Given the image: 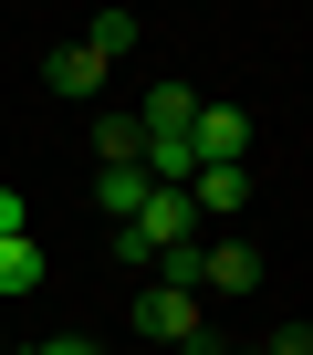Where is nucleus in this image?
<instances>
[{"mask_svg":"<svg viewBox=\"0 0 313 355\" xmlns=\"http://www.w3.org/2000/svg\"><path fill=\"white\" fill-rule=\"evenodd\" d=\"M136 334H146V345H178V355H188V345L209 334V324H199V293H178V282H146V293H136Z\"/></svg>","mask_w":313,"mask_h":355,"instance_id":"1","label":"nucleus"},{"mask_svg":"<svg viewBox=\"0 0 313 355\" xmlns=\"http://www.w3.org/2000/svg\"><path fill=\"white\" fill-rule=\"evenodd\" d=\"M188 157L199 167H251V115L240 105H199L188 115Z\"/></svg>","mask_w":313,"mask_h":355,"instance_id":"2","label":"nucleus"},{"mask_svg":"<svg viewBox=\"0 0 313 355\" xmlns=\"http://www.w3.org/2000/svg\"><path fill=\"white\" fill-rule=\"evenodd\" d=\"M188 209H199V230L209 220H240L251 209V167H188Z\"/></svg>","mask_w":313,"mask_h":355,"instance_id":"3","label":"nucleus"},{"mask_svg":"<svg viewBox=\"0 0 313 355\" xmlns=\"http://www.w3.org/2000/svg\"><path fill=\"white\" fill-rule=\"evenodd\" d=\"M261 282V251L251 241H199V303L209 293H251Z\"/></svg>","mask_w":313,"mask_h":355,"instance_id":"4","label":"nucleus"},{"mask_svg":"<svg viewBox=\"0 0 313 355\" xmlns=\"http://www.w3.org/2000/svg\"><path fill=\"white\" fill-rule=\"evenodd\" d=\"M42 84H53V94H73V105H94V94H105V63H94L84 42H63V53L42 63Z\"/></svg>","mask_w":313,"mask_h":355,"instance_id":"5","label":"nucleus"},{"mask_svg":"<svg viewBox=\"0 0 313 355\" xmlns=\"http://www.w3.org/2000/svg\"><path fill=\"white\" fill-rule=\"evenodd\" d=\"M188 115H199V94H188V84H156V94L136 105V136H188Z\"/></svg>","mask_w":313,"mask_h":355,"instance_id":"6","label":"nucleus"},{"mask_svg":"<svg viewBox=\"0 0 313 355\" xmlns=\"http://www.w3.org/2000/svg\"><path fill=\"white\" fill-rule=\"evenodd\" d=\"M84 53H94V63L115 73V63L136 53V11H94V21H84Z\"/></svg>","mask_w":313,"mask_h":355,"instance_id":"7","label":"nucleus"},{"mask_svg":"<svg viewBox=\"0 0 313 355\" xmlns=\"http://www.w3.org/2000/svg\"><path fill=\"white\" fill-rule=\"evenodd\" d=\"M94 199H105V220H136V209H146V178H136V167H105Z\"/></svg>","mask_w":313,"mask_h":355,"instance_id":"8","label":"nucleus"},{"mask_svg":"<svg viewBox=\"0 0 313 355\" xmlns=\"http://www.w3.org/2000/svg\"><path fill=\"white\" fill-rule=\"evenodd\" d=\"M42 282V241L21 230V241H0V293H32Z\"/></svg>","mask_w":313,"mask_h":355,"instance_id":"9","label":"nucleus"},{"mask_svg":"<svg viewBox=\"0 0 313 355\" xmlns=\"http://www.w3.org/2000/svg\"><path fill=\"white\" fill-rule=\"evenodd\" d=\"M136 146H146L136 115H94V157H105V167H136Z\"/></svg>","mask_w":313,"mask_h":355,"instance_id":"10","label":"nucleus"},{"mask_svg":"<svg viewBox=\"0 0 313 355\" xmlns=\"http://www.w3.org/2000/svg\"><path fill=\"white\" fill-rule=\"evenodd\" d=\"M115 261H125V272H156V241H146V230H125V220H115Z\"/></svg>","mask_w":313,"mask_h":355,"instance_id":"11","label":"nucleus"},{"mask_svg":"<svg viewBox=\"0 0 313 355\" xmlns=\"http://www.w3.org/2000/svg\"><path fill=\"white\" fill-rule=\"evenodd\" d=\"M21 230H32V199H21V189H0V241H21Z\"/></svg>","mask_w":313,"mask_h":355,"instance_id":"12","label":"nucleus"},{"mask_svg":"<svg viewBox=\"0 0 313 355\" xmlns=\"http://www.w3.org/2000/svg\"><path fill=\"white\" fill-rule=\"evenodd\" d=\"M21 355H105L94 334H42V345H21Z\"/></svg>","mask_w":313,"mask_h":355,"instance_id":"13","label":"nucleus"},{"mask_svg":"<svg viewBox=\"0 0 313 355\" xmlns=\"http://www.w3.org/2000/svg\"><path fill=\"white\" fill-rule=\"evenodd\" d=\"M261 355H313V334H303V324H282V334H271Z\"/></svg>","mask_w":313,"mask_h":355,"instance_id":"14","label":"nucleus"},{"mask_svg":"<svg viewBox=\"0 0 313 355\" xmlns=\"http://www.w3.org/2000/svg\"><path fill=\"white\" fill-rule=\"evenodd\" d=\"M0 355H11V345H0Z\"/></svg>","mask_w":313,"mask_h":355,"instance_id":"15","label":"nucleus"}]
</instances>
